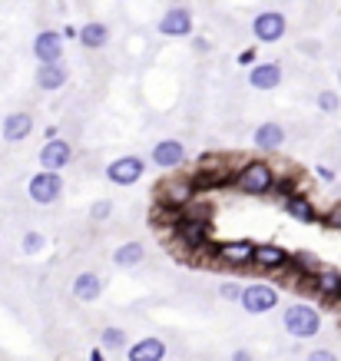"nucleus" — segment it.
Wrapping results in <instances>:
<instances>
[{"mask_svg":"<svg viewBox=\"0 0 341 361\" xmlns=\"http://www.w3.org/2000/svg\"><path fill=\"white\" fill-rule=\"evenodd\" d=\"M318 312L315 308H308V305H292L288 312H285V328L295 335V338H311L315 331H318Z\"/></svg>","mask_w":341,"mask_h":361,"instance_id":"nucleus-1","label":"nucleus"},{"mask_svg":"<svg viewBox=\"0 0 341 361\" xmlns=\"http://www.w3.org/2000/svg\"><path fill=\"white\" fill-rule=\"evenodd\" d=\"M63 192V183H60V176L54 170H47V172H40V176H34L30 179V199L34 202H57V196Z\"/></svg>","mask_w":341,"mask_h":361,"instance_id":"nucleus-2","label":"nucleus"},{"mask_svg":"<svg viewBox=\"0 0 341 361\" xmlns=\"http://www.w3.org/2000/svg\"><path fill=\"white\" fill-rule=\"evenodd\" d=\"M272 170H268L266 163H248L246 170H242V176H239V186H242V192H252V196H259V192H268L272 189Z\"/></svg>","mask_w":341,"mask_h":361,"instance_id":"nucleus-3","label":"nucleus"},{"mask_svg":"<svg viewBox=\"0 0 341 361\" xmlns=\"http://www.w3.org/2000/svg\"><path fill=\"white\" fill-rule=\"evenodd\" d=\"M252 34H255V40H262V43H275V40L285 37V17L275 14V10L259 14L255 23H252Z\"/></svg>","mask_w":341,"mask_h":361,"instance_id":"nucleus-4","label":"nucleus"},{"mask_svg":"<svg viewBox=\"0 0 341 361\" xmlns=\"http://www.w3.org/2000/svg\"><path fill=\"white\" fill-rule=\"evenodd\" d=\"M159 30L166 34V37H189L192 30V14L186 7H169L163 20H159Z\"/></svg>","mask_w":341,"mask_h":361,"instance_id":"nucleus-5","label":"nucleus"},{"mask_svg":"<svg viewBox=\"0 0 341 361\" xmlns=\"http://www.w3.org/2000/svg\"><path fill=\"white\" fill-rule=\"evenodd\" d=\"M143 159L139 156H123V159H116V163H110V170H106V176L113 179V183H119V186H130V183H136L139 176H143Z\"/></svg>","mask_w":341,"mask_h":361,"instance_id":"nucleus-6","label":"nucleus"},{"mask_svg":"<svg viewBox=\"0 0 341 361\" xmlns=\"http://www.w3.org/2000/svg\"><path fill=\"white\" fill-rule=\"evenodd\" d=\"M60 54H63V37L57 30H43L37 40H34V57L40 63H57Z\"/></svg>","mask_w":341,"mask_h":361,"instance_id":"nucleus-7","label":"nucleus"},{"mask_svg":"<svg viewBox=\"0 0 341 361\" xmlns=\"http://www.w3.org/2000/svg\"><path fill=\"white\" fill-rule=\"evenodd\" d=\"M67 163H70V143H67V139H50V143L40 150V166H43V170L60 172Z\"/></svg>","mask_w":341,"mask_h":361,"instance_id":"nucleus-8","label":"nucleus"},{"mask_svg":"<svg viewBox=\"0 0 341 361\" xmlns=\"http://www.w3.org/2000/svg\"><path fill=\"white\" fill-rule=\"evenodd\" d=\"M275 302H279V295L268 286H252L242 292V305L248 312H268V308H275Z\"/></svg>","mask_w":341,"mask_h":361,"instance_id":"nucleus-9","label":"nucleus"},{"mask_svg":"<svg viewBox=\"0 0 341 361\" xmlns=\"http://www.w3.org/2000/svg\"><path fill=\"white\" fill-rule=\"evenodd\" d=\"M248 83H252L255 90H275V86L282 83V67H279V63H262V67L252 70Z\"/></svg>","mask_w":341,"mask_h":361,"instance_id":"nucleus-10","label":"nucleus"},{"mask_svg":"<svg viewBox=\"0 0 341 361\" xmlns=\"http://www.w3.org/2000/svg\"><path fill=\"white\" fill-rule=\"evenodd\" d=\"M183 156H186V150H183V143H176V139H163L156 150H152V159H156V166H179L183 163Z\"/></svg>","mask_w":341,"mask_h":361,"instance_id":"nucleus-11","label":"nucleus"},{"mask_svg":"<svg viewBox=\"0 0 341 361\" xmlns=\"http://www.w3.org/2000/svg\"><path fill=\"white\" fill-rule=\"evenodd\" d=\"M30 130H34L30 113H10L7 119H3V139H10V143H17V139H23V136H30Z\"/></svg>","mask_w":341,"mask_h":361,"instance_id":"nucleus-12","label":"nucleus"},{"mask_svg":"<svg viewBox=\"0 0 341 361\" xmlns=\"http://www.w3.org/2000/svg\"><path fill=\"white\" fill-rule=\"evenodd\" d=\"M76 37H80V43H83V47L99 50V47H106V43H110V27H106V23H86V27H83Z\"/></svg>","mask_w":341,"mask_h":361,"instance_id":"nucleus-13","label":"nucleus"},{"mask_svg":"<svg viewBox=\"0 0 341 361\" xmlns=\"http://www.w3.org/2000/svg\"><path fill=\"white\" fill-rule=\"evenodd\" d=\"M285 139V130L279 123H262L259 130H255V146L259 150H279Z\"/></svg>","mask_w":341,"mask_h":361,"instance_id":"nucleus-14","label":"nucleus"},{"mask_svg":"<svg viewBox=\"0 0 341 361\" xmlns=\"http://www.w3.org/2000/svg\"><path fill=\"white\" fill-rule=\"evenodd\" d=\"M67 83V70L60 67V63H43L37 73V86L40 90H60Z\"/></svg>","mask_w":341,"mask_h":361,"instance_id":"nucleus-15","label":"nucleus"},{"mask_svg":"<svg viewBox=\"0 0 341 361\" xmlns=\"http://www.w3.org/2000/svg\"><path fill=\"white\" fill-rule=\"evenodd\" d=\"M163 355H166V345L156 342V338H146L130 351V361H159Z\"/></svg>","mask_w":341,"mask_h":361,"instance_id":"nucleus-16","label":"nucleus"},{"mask_svg":"<svg viewBox=\"0 0 341 361\" xmlns=\"http://www.w3.org/2000/svg\"><path fill=\"white\" fill-rule=\"evenodd\" d=\"M219 259H226V262H248V259H255V248L248 242H228V246L219 248Z\"/></svg>","mask_w":341,"mask_h":361,"instance_id":"nucleus-17","label":"nucleus"},{"mask_svg":"<svg viewBox=\"0 0 341 361\" xmlns=\"http://www.w3.org/2000/svg\"><path fill=\"white\" fill-rule=\"evenodd\" d=\"M73 292H76V299H83V302H93L96 295H99V279H96V275H90V272H83V275L76 279Z\"/></svg>","mask_w":341,"mask_h":361,"instance_id":"nucleus-18","label":"nucleus"},{"mask_svg":"<svg viewBox=\"0 0 341 361\" xmlns=\"http://www.w3.org/2000/svg\"><path fill=\"white\" fill-rule=\"evenodd\" d=\"M179 232H183V239H186L189 246H202L206 222H202V219H189V222H183V226H179Z\"/></svg>","mask_w":341,"mask_h":361,"instance_id":"nucleus-19","label":"nucleus"},{"mask_svg":"<svg viewBox=\"0 0 341 361\" xmlns=\"http://www.w3.org/2000/svg\"><path fill=\"white\" fill-rule=\"evenodd\" d=\"M288 212H292L295 219H302V222H311V219H315V209H311V202H308L305 196H292V199H288Z\"/></svg>","mask_w":341,"mask_h":361,"instance_id":"nucleus-20","label":"nucleus"},{"mask_svg":"<svg viewBox=\"0 0 341 361\" xmlns=\"http://www.w3.org/2000/svg\"><path fill=\"white\" fill-rule=\"evenodd\" d=\"M255 259L262 266H285V252L279 246H259L255 248Z\"/></svg>","mask_w":341,"mask_h":361,"instance_id":"nucleus-21","label":"nucleus"},{"mask_svg":"<svg viewBox=\"0 0 341 361\" xmlns=\"http://www.w3.org/2000/svg\"><path fill=\"white\" fill-rule=\"evenodd\" d=\"M136 262H143V246L130 242V246L116 248V266H136Z\"/></svg>","mask_w":341,"mask_h":361,"instance_id":"nucleus-22","label":"nucleus"},{"mask_svg":"<svg viewBox=\"0 0 341 361\" xmlns=\"http://www.w3.org/2000/svg\"><path fill=\"white\" fill-rule=\"evenodd\" d=\"M318 286H322V292H328V295H335V292H341V275H338V272H322Z\"/></svg>","mask_w":341,"mask_h":361,"instance_id":"nucleus-23","label":"nucleus"},{"mask_svg":"<svg viewBox=\"0 0 341 361\" xmlns=\"http://www.w3.org/2000/svg\"><path fill=\"white\" fill-rule=\"evenodd\" d=\"M318 106H322L325 113H338V106H341L338 93H331V90H325V93H318Z\"/></svg>","mask_w":341,"mask_h":361,"instance_id":"nucleus-24","label":"nucleus"},{"mask_svg":"<svg viewBox=\"0 0 341 361\" xmlns=\"http://www.w3.org/2000/svg\"><path fill=\"white\" fill-rule=\"evenodd\" d=\"M169 202H186L189 199V186H169Z\"/></svg>","mask_w":341,"mask_h":361,"instance_id":"nucleus-25","label":"nucleus"},{"mask_svg":"<svg viewBox=\"0 0 341 361\" xmlns=\"http://www.w3.org/2000/svg\"><path fill=\"white\" fill-rule=\"evenodd\" d=\"M40 242H43V239H40L37 232H30V235L23 239V248H27V252H37V248H40Z\"/></svg>","mask_w":341,"mask_h":361,"instance_id":"nucleus-26","label":"nucleus"},{"mask_svg":"<svg viewBox=\"0 0 341 361\" xmlns=\"http://www.w3.org/2000/svg\"><path fill=\"white\" fill-rule=\"evenodd\" d=\"M103 342H106V345H123V331H116V328H113V331H106V335H103Z\"/></svg>","mask_w":341,"mask_h":361,"instance_id":"nucleus-27","label":"nucleus"},{"mask_svg":"<svg viewBox=\"0 0 341 361\" xmlns=\"http://www.w3.org/2000/svg\"><path fill=\"white\" fill-rule=\"evenodd\" d=\"M328 222H331V226H338V229H341V206H335V209L328 212Z\"/></svg>","mask_w":341,"mask_h":361,"instance_id":"nucleus-28","label":"nucleus"},{"mask_svg":"<svg viewBox=\"0 0 341 361\" xmlns=\"http://www.w3.org/2000/svg\"><path fill=\"white\" fill-rule=\"evenodd\" d=\"M308 361H338V358H335L331 351H315V355H311Z\"/></svg>","mask_w":341,"mask_h":361,"instance_id":"nucleus-29","label":"nucleus"},{"mask_svg":"<svg viewBox=\"0 0 341 361\" xmlns=\"http://www.w3.org/2000/svg\"><path fill=\"white\" fill-rule=\"evenodd\" d=\"M106 212H110V202H96V206H93V216H96V219H103Z\"/></svg>","mask_w":341,"mask_h":361,"instance_id":"nucleus-30","label":"nucleus"},{"mask_svg":"<svg viewBox=\"0 0 341 361\" xmlns=\"http://www.w3.org/2000/svg\"><path fill=\"white\" fill-rule=\"evenodd\" d=\"M222 295H226V299H239L242 292H239V288H235V286H226V288H222Z\"/></svg>","mask_w":341,"mask_h":361,"instance_id":"nucleus-31","label":"nucleus"},{"mask_svg":"<svg viewBox=\"0 0 341 361\" xmlns=\"http://www.w3.org/2000/svg\"><path fill=\"white\" fill-rule=\"evenodd\" d=\"M252 60H255V54H252V50H242V54H239V63H242V67H246V63H252Z\"/></svg>","mask_w":341,"mask_h":361,"instance_id":"nucleus-32","label":"nucleus"},{"mask_svg":"<svg viewBox=\"0 0 341 361\" xmlns=\"http://www.w3.org/2000/svg\"><path fill=\"white\" fill-rule=\"evenodd\" d=\"M93 361H103V358H99V355H93Z\"/></svg>","mask_w":341,"mask_h":361,"instance_id":"nucleus-33","label":"nucleus"}]
</instances>
